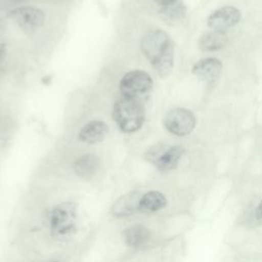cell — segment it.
I'll use <instances>...</instances> for the list:
<instances>
[{"label": "cell", "instance_id": "cell-4", "mask_svg": "<svg viewBox=\"0 0 262 262\" xmlns=\"http://www.w3.org/2000/svg\"><path fill=\"white\" fill-rule=\"evenodd\" d=\"M122 96L138 99L150 92L152 79L142 70H133L126 73L119 83Z\"/></svg>", "mask_w": 262, "mask_h": 262}, {"label": "cell", "instance_id": "cell-5", "mask_svg": "<svg viewBox=\"0 0 262 262\" xmlns=\"http://www.w3.org/2000/svg\"><path fill=\"white\" fill-rule=\"evenodd\" d=\"M165 128L176 136H185L195 127V116L187 108L175 107L166 113L163 119Z\"/></svg>", "mask_w": 262, "mask_h": 262}, {"label": "cell", "instance_id": "cell-1", "mask_svg": "<svg viewBox=\"0 0 262 262\" xmlns=\"http://www.w3.org/2000/svg\"><path fill=\"white\" fill-rule=\"evenodd\" d=\"M140 48L160 77L166 78L172 73L174 45L165 31L152 29L146 32L141 39Z\"/></svg>", "mask_w": 262, "mask_h": 262}, {"label": "cell", "instance_id": "cell-17", "mask_svg": "<svg viewBox=\"0 0 262 262\" xmlns=\"http://www.w3.org/2000/svg\"><path fill=\"white\" fill-rule=\"evenodd\" d=\"M27 1H29V0H0V8L15 6L17 4H21Z\"/></svg>", "mask_w": 262, "mask_h": 262}, {"label": "cell", "instance_id": "cell-7", "mask_svg": "<svg viewBox=\"0 0 262 262\" xmlns=\"http://www.w3.org/2000/svg\"><path fill=\"white\" fill-rule=\"evenodd\" d=\"M241 19V11L233 6L221 7L210 14L207 24L211 30L225 32Z\"/></svg>", "mask_w": 262, "mask_h": 262}, {"label": "cell", "instance_id": "cell-15", "mask_svg": "<svg viewBox=\"0 0 262 262\" xmlns=\"http://www.w3.org/2000/svg\"><path fill=\"white\" fill-rule=\"evenodd\" d=\"M227 42L228 37L225 32L212 30L200 38L199 46L204 51H215L223 48Z\"/></svg>", "mask_w": 262, "mask_h": 262}, {"label": "cell", "instance_id": "cell-14", "mask_svg": "<svg viewBox=\"0 0 262 262\" xmlns=\"http://www.w3.org/2000/svg\"><path fill=\"white\" fill-rule=\"evenodd\" d=\"M100 167V160L96 155L88 154L78 158L73 165L74 172L81 178L90 179L98 171Z\"/></svg>", "mask_w": 262, "mask_h": 262}, {"label": "cell", "instance_id": "cell-2", "mask_svg": "<svg viewBox=\"0 0 262 262\" xmlns=\"http://www.w3.org/2000/svg\"><path fill=\"white\" fill-rule=\"evenodd\" d=\"M113 118L122 132L134 133L143 125L145 111L138 99L122 96L114 104Z\"/></svg>", "mask_w": 262, "mask_h": 262}, {"label": "cell", "instance_id": "cell-19", "mask_svg": "<svg viewBox=\"0 0 262 262\" xmlns=\"http://www.w3.org/2000/svg\"><path fill=\"white\" fill-rule=\"evenodd\" d=\"M7 53V46L4 43H0V63L3 61Z\"/></svg>", "mask_w": 262, "mask_h": 262}, {"label": "cell", "instance_id": "cell-11", "mask_svg": "<svg viewBox=\"0 0 262 262\" xmlns=\"http://www.w3.org/2000/svg\"><path fill=\"white\" fill-rule=\"evenodd\" d=\"M108 133V126L101 120H92L85 124L78 133L80 141L87 144H96L102 141Z\"/></svg>", "mask_w": 262, "mask_h": 262}, {"label": "cell", "instance_id": "cell-21", "mask_svg": "<svg viewBox=\"0 0 262 262\" xmlns=\"http://www.w3.org/2000/svg\"><path fill=\"white\" fill-rule=\"evenodd\" d=\"M5 29H6V23L2 18H0V37L4 34Z\"/></svg>", "mask_w": 262, "mask_h": 262}, {"label": "cell", "instance_id": "cell-10", "mask_svg": "<svg viewBox=\"0 0 262 262\" xmlns=\"http://www.w3.org/2000/svg\"><path fill=\"white\" fill-rule=\"evenodd\" d=\"M140 194L137 191H130L119 196L111 206L110 213L117 218L129 217L138 212Z\"/></svg>", "mask_w": 262, "mask_h": 262}, {"label": "cell", "instance_id": "cell-13", "mask_svg": "<svg viewBox=\"0 0 262 262\" xmlns=\"http://www.w3.org/2000/svg\"><path fill=\"white\" fill-rule=\"evenodd\" d=\"M168 204L167 198L159 190H149L141 194L139 200L138 212L150 214L164 209Z\"/></svg>", "mask_w": 262, "mask_h": 262}, {"label": "cell", "instance_id": "cell-18", "mask_svg": "<svg viewBox=\"0 0 262 262\" xmlns=\"http://www.w3.org/2000/svg\"><path fill=\"white\" fill-rule=\"evenodd\" d=\"M254 218L256 222L262 224V200L258 203L255 211H254Z\"/></svg>", "mask_w": 262, "mask_h": 262}, {"label": "cell", "instance_id": "cell-16", "mask_svg": "<svg viewBox=\"0 0 262 262\" xmlns=\"http://www.w3.org/2000/svg\"><path fill=\"white\" fill-rule=\"evenodd\" d=\"M186 8L180 1H175L166 6L160 7V14L166 21L175 23L182 19L185 15Z\"/></svg>", "mask_w": 262, "mask_h": 262}, {"label": "cell", "instance_id": "cell-12", "mask_svg": "<svg viewBox=\"0 0 262 262\" xmlns=\"http://www.w3.org/2000/svg\"><path fill=\"white\" fill-rule=\"evenodd\" d=\"M122 237L127 247L141 249L148 244L151 233L147 227L141 224H135L125 228L122 232Z\"/></svg>", "mask_w": 262, "mask_h": 262}, {"label": "cell", "instance_id": "cell-20", "mask_svg": "<svg viewBox=\"0 0 262 262\" xmlns=\"http://www.w3.org/2000/svg\"><path fill=\"white\" fill-rule=\"evenodd\" d=\"M160 7H162V6H166V5H168V4H171V3H173V2H175V1H177V0H154Z\"/></svg>", "mask_w": 262, "mask_h": 262}, {"label": "cell", "instance_id": "cell-8", "mask_svg": "<svg viewBox=\"0 0 262 262\" xmlns=\"http://www.w3.org/2000/svg\"><path fill=\"white\" fill-rule=\"evenodd\" d=\"M184 151L185 150L182 146L174 145L160 154L151 152L150 156H147V159L154 163L159 171L168 172L174 170L178 166Z\"/></svg>", "mask_w": 262, "mask_h": 262}, {"label": "cell", "instance_id": "cell-3", "mask_svg": "<svg viewBox=\"0 0 262 262\" xmlns=\"http://www.w3.org/2000/svg\"><path fill=\"white\" fill-rule=\"evenodd\" d=\"M77 205L75 203L63 202L56 205L49 216L51 236L60 241L72 236L77 229Z\"/></svg>", "mask_w": 262, "mask_h": 262}, {"label": "cell", "instance_id": "cell-6", "mask_svg": "<svg viewBox=\"0 0 262 262\" xmlns=\"http://www.w3.org/2000/svg\"><path fill=\"white\" fill-rule=\"evenodd\" d=\"M7 17L12 19L23 31L32 33L43 26L45 13L43 10L32 6H20L10 10Z\"/></svg>", "mask_w": 262, "mask_h": 262}, {"label": "cell", "instance_id": "cell-9", "mask_svg": "<svg viewBox=\"0 0 262 262\" xmlns=\"http://www.w3.org/2000/svg\"><path fill=\"white\" fill-rule=\"evenodd\" d=\"M191 72L200 80L206 83H214L221 75L222 62L216 57H206L196 61Z\"/></svg>", "mask_w": 262, "mask_h": 262}]
</instances>
